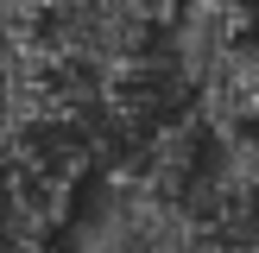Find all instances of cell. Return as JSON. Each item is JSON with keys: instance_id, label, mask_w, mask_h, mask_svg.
I'll return each mask as SVG.
<instances>
[{"instance_id": "cell-1", "label": "cell", "mask_w": 259, "mask_h": 253, "mask_svg": "<svg viewBox=\"0 0 259 253\" xmlns=\"http://www.w3.org/2000/svg\"><path fill=\"white\" fill-rule=\"evenodd\" d=\"M171 57L215 133L259 139V0H184Z\"/></svg>"}, {"instance_id": "cell-3", "label": "cell", "mask_w": 259, "mask_h": 253, "mask_svg": "<svg viewBox=\"0 0 259 253\" xmlns=\"http://www.w3.org/2000/svg\"><path fill=\"white\" fill-rule=\"evenodd\" d=\"M177 209H184L190 222H202L215 240H228V247H240V253H259V139L215 133V126L202 120L190 177H184V190H177Z\"/></svg>"}, {"instance_id": "cell-2", "label": "cell", "mask_w": 259, "mask_h": 253, "mask_svg": "<svg viewBox=\"0 0 259 253\" xmlns=\"http://www.w3.org/2000/svg\"><path fill=\"white\" fill-rule=\"evenodd\" d=\"M63 228H70L63 253H240L202 222H190L177 202L139 190L133 177H101L95 190H82Z\"/></svg>"}, {"instance_id": "cell-4", "label": "cell", "mask_w": 259, "mask_h": 253, "mask_svg": "<svg viewBox=\"0 0 259 253\" xmlns=\"http://www.w3.org/2000/svg\"><path fill=\"white\" fill-rule=\"evenodd\" d=\"M51 253H63V247H51Z\"/></svg>"}]
</instances>
